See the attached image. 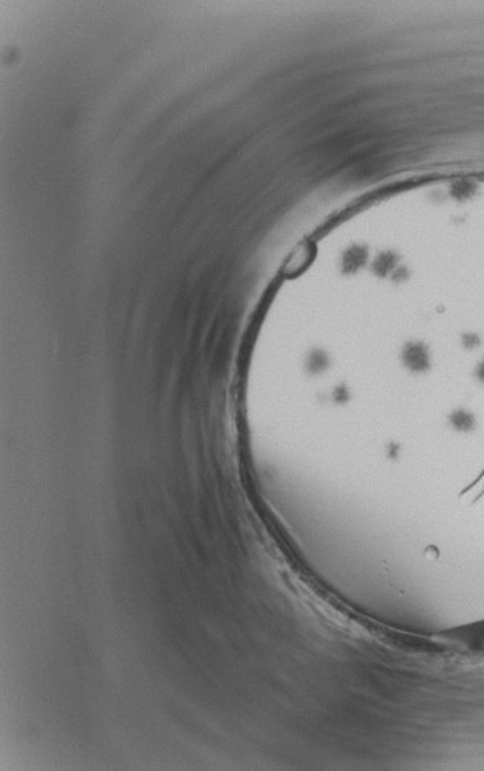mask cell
I'll use <instances>...</instances> for the list:
<instances>
[{
  "label": "cell",
  "instance_id": "cell-1",
  "mask_svg": "<svg viewBox=\"0 0 484 771\" xmlns=\"http://www.w3.org/2000/svg\"><path fill=\"white\" fill-rule=\"evenodd\" d=\"M483 494H484V470L469 487L464 488L460 494V499L466 503H473L477 502Z\"/></svg>",
  "mask_w": 484,
  "mask_h": 771
},
{
  "label": "cell",
  "instance_id": "cell-2",
  "mask_svg": "<svg viewBox=\"0 0 484 771\" xmlns=\"http://www.w3.org/2000/svg\"><path fill=\"white\" fill-rule=\"evenodd\" d=\"M454 422L460 429H467L472 424V418H471V415H467V413H464V412H458V413H455Z\"/></svg>",
  "mask_w": 484,
  "mask_h": 771
},
{
  "label": "cell",
  "instance_id": "cell-3",
  "mask_svg": "<svg viewBox=\"0 0 484 771\" xmlns=\"http://www.w3.org/2000/svg\"><path fill=\"white\" fill-rule=\"evenodd\" d=\"M478 375H480L481 380H484V363L481 364V368H480V370H478Z\"/></svg>",
  "mask_w": 484,
  "mask_h": 771
}]
</instances>
